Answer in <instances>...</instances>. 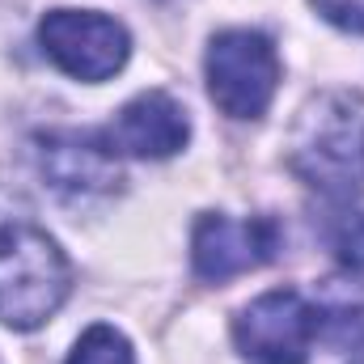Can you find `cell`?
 Masks as SVG:
<instances>
[{"label":"cell","mask_w":364,"mask_h":364,"mask_svg":"<svg viewBox=\"0 0 364 364\" xmlns=\"http://www.w3.org/2000/svg\"><path fill=\"white\" fill-rule=\"evenodd\" d=\"M288 166L301 182L331 199L364 191V97L322 93L314 97L288 140Z\"/></svg>","instance_id":"cell-1"},{"label":"cell","mask_w":364,"mask_h":364,"mask_svg":"<svg viewBox=\"0 0 364 364\" xmlns=\"http://www.w3.org/2000/svg\"><path fill=\"white\" fill-rule=\"evenodd\" d=\"M73 267L55 237L26 216L0 220V322L13 331L43 326L68 296Z\"/></svg>","instance_id":"cell-2"},{"label":"cell","mask_w":364,"mask_h":364,"mask_svg":"<svg viewBox=\"0 0 364 364\" xmlns=\"http://www.w3.org/2000/svg\"><path fill=\"white\" fill-rule=\"evenodd\" d=\"M208 93L229 119H263L279 85L275 43L259 30H220L208 43Z\"/></svg>","instance_id":"cell-3"},{"label":"cell","mask_w":364,"mask_h":364,"mask_svg":"<svg viewBox=\"0 0 364 364\" xmlns=\"http://www.w3.org/2000/svg\"><path fill=\"white\" fill-rule=\"evenodd\" d=\"M38 43L60 73L90 81V85L110 81L132 55L127 30L114 17L93 13V9H51L38 21Z\"/></svg>","instance_id":"cell-4"},{"label":"cell","mask_w":364,"mask_h":364,"mask_svg":"<svg viewBox=\"0 0 364 364\" xmlns=\"http://www.w3.org/2000/svg\"><path fill=\"white\" fill-rule=\"evenodd\" d=\"M233 339L250 364H305L318 339V309L296 288H272L233 318Z\"/></svg>","instance_id":"cell-5"},{"label":"cell","mask_w":364,"mask_h":364,"mask_svg":"<svg viewBox=\"0 0 364 364\" xmlns=\"http://www.w3.org/2000/svg\"><path fill=\"white\" fill-rule=\"evenodd\" d=\"M279 250V225L267 216L233 220L220 212H203L191 233V263L195 275L208 284H225L242 272H255L272 263Z\"/></svg>","instance_id":"cell-6"},{"label":"cell","mask_w":364,"mask_h":364,"mask_svg":"<svg viewBox=\"0 0 364 364\" xmlns=\"http://www.w3.org/2000/svg\"><path fill=\"white\" fill-rule=\"evenodd\" d=\"M38 170L60 195H73V199L110 195L123 182L114 149L106 144V136H93V132L38 136Z\"/></svg>","instance_id":"cell-7"},{"label":"cell","mask_w":364,"mask_h":364,"mask_svg":"<svg viewBox=\"0 0 364 364\" xmlns=\"http://www.w3.org/2000/svg\"><path fill=\"white\" fill-rule=\"evenodd\" d=\"M191 136V119L170 93L149 90L132 97L114 123L106 127V144L123 157H144V161H161L174 157Z\"/></svg>","instance_id":"cell-8"},{"label":"cell","mask_w":364,"mask_h":364,"mask_svg":"<svg viewBox=\"0 0 364 364\" xmlns=\"http://www.w3.org/2000/svg\"><path fill=\"white\" fill-rule=\"evenodd\" d=\"M68 364H136V352H132L127 335H119L114 326L97 322V326H90V331L77 339Z\"/></svg>","instance_id":"cell-9"},{"label":"cell","mask_w":364,"mask_h":364,"mask_svg":"<svg viewBox=\"0 0 364 364\" xmlns=\"http://www.w3.org/2000/svg\"><path fill=\"white\" fill-rule=\"evenodd\" d=\"M314 9L339 26V30H352V34H364V0H314Z\"/></svg>","instance_id":"cell-10"}]
</instances>
